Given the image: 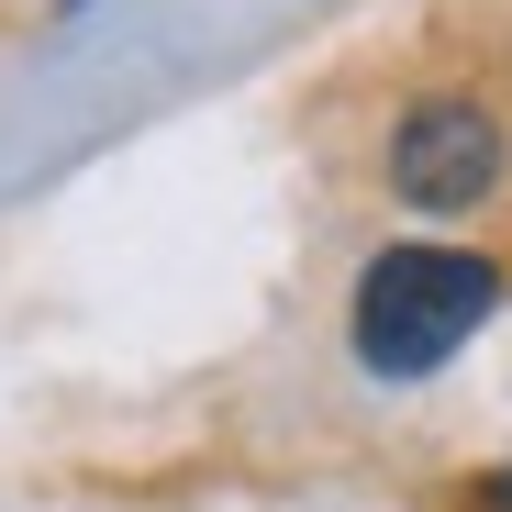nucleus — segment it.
Masks as SVG:
<instances>
[{"instance_id": "nucleus-1", "label": "nucleus", "mask_w": 512, "mask_h": 512, "mask_svg": "<svg viewBox=\"0 0 512 512\" xmlns=\"http://www.w3.org/2000/svg\"><path fill=\"white\" fill-rule=\"evenodd\" d=\"M501 268L468 245H379L368 268H357V301H346V346L368 379H435L468 334L501 312Z\"/></svg>"}, {"instance_id": "nucleus-2", "label": "nucleus", "mask_w": 512, "mask_h": 512, "mask_svg": "<svg viewBox=\"0 0 512 512\" xmlns=\"http://www.w3.org/2000/svg\"><path fill=\"white\" fill-rule=\"evenodd\" d=\"M501 167H512V134H501V112L468 101V90H423V101L390 123V190H401L412 212H435V223L479 212V201L501 190Z\"/></svg>"}, {"instance_id": "nucleus-3", "label": "nucleus", "mask_w": 512, "mask_h": 512, "mask_svg": "<svg viewBox=\"0 0 512 512\" xmlns=\"http://www.w3.org/2000/svg\"><path fill=\"white\" fill-rule=\"evenodd\" d=\"M468 512H512V468H490V479L468 490Z\"/></svg>"}]
</instances>
